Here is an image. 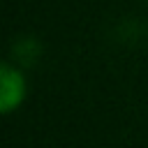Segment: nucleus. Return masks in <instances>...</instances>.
<instances>
[{"label": "nucleus", "mask_w": 148, "mask_h": 148, "mask_svg": "<svg viewBox=\"0 0 148 148\" xmlns=\"http://www.w3.org/2000/svg\"><path fill=\"white\" fill-rule=\"evenodd\" d=\"M28 95V83L25 76L18 67L5 62L0 67V111L7 116L16 111Z\"/></svg>", "instance_id": "1"}]
</instances>
